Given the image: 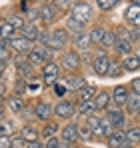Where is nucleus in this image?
<instances>
[{
    "label": "nucleus",
    "instance_id": "obj_29",
    "mask_svg": "<svg viewBox=\"0 0 140 148\" xmlns=\"http://www.w3.org/2000/svg\"><path fill=\"white\" fill-rule=\"evenodd\" d=\"M88 34H90L92 44H102V42H104V36H106V30H104L102 26H96L92 32H88Z\"/></svg>",
    "mask_w": 140,
    "mask_h": 148
},
{
    "label": "nucleus",
    "instance_id": "obj_53",
    "mask_svg": "<svg viewBox=\"0 0 140 148\" xmlns=\"http://www.w3.org/2000/svg\"><path fill=\"white\" fill-rule=\"evenodd\" d=\"M26 2H28V0H26ZM30 2H34V0H30Z\"/></svg>",
    "mask_w": 140,
    "mask_h": 148
},
{
    "label": "nucleus",
    "instance_id": "obj_44",
    "mask_svg": "<svg viewBox=\"0 0 140 148\" xmlns=\"http://www.w3.org/2000/svg\"><path fill=\"white\" fill-rule=\"evenodd\" d=\"M130 84H132V92H136V94H140V78H136V80H132Z\"/></svg>",
    "mask_w": 140,
    "mask_h": 148
},
{
    "label": "nucleus",
    "instance_id": "obj_14",
    "mask_svg": "<svg viewBox=\"0 0 140 148\" xmlns=\"http://www.w3.org/2000/svg\"><path fill=\"white\" fill-rule=\"evenodd\" d=\"M54 18H56V8H54L52 4H44V6H40V20H42L44 24H52Z\"/></svg>",
    "mask_w": 140,
    "mask_h": 148
},
{
    "label": "nucleus",
    "instance_id": "obj_50",
    "mask_svg": "<svg viewBox=\"0 0 140 148\" xmlns=\"http://www.w3.org/2000/svg\"><path fill=\"white\" fill-rule=\"evenodd\" d=\"M0 120H2V98H0Z\"/></svg>",
    "mask_w": 140,
    "mask_h": 148
},
{
    "label": "nucleus",
    "instance_id": "obj_22",
    "mask_svg": "<svg viewBox=\"0 0 140 148\" xmlns=\"http://www.w3.org/2000/svg\"><path fill=\"white\" fill-rule=\"evenodd\" d=\"M8 108H10L14 114H22L24 108H26V102H24V98H20V96L16 94V96H12V98L8 100Z\"/></svg>",
    "mask_w": 140,
    "mask_h": 148
},
{
    "label": "nucleus",
    "instance_id": "obj_1",
    "mask_svg": "<svg viewBox=\"0 0 140 148\" xmlns=\"http://www.w3.org/2000/svg\"><path fill=\"white\" fill-rule=\"evenodd\" d=\"M40 42L50 50H62L66 46V42H68V32L64 28H58L52 34H42L40 36Z\"/></svg>",
    "mask_w": 140,
    "mask_h": 148
},
{
    "label": "nucleus",
    "instance_id": "obj_38",
    "mask_svg": "<svg viewBox=\"0 0 140 148\" xmlns=\"http://www.w3.org/2000/svg\"><path fill=\"white\" fill-rule=\"evenodd\" d=\"M8 48H10V42L8 40H0V60L8 58Z\"/></svg>",
    "mask_w": 140,
    "mask_h": 148
},
{
    "label": "nucleus",
    "instance_id": "obj_41",
    "mask_svg": "<svg viewBox=\"0 0 140 148\" xmlns=\"http://www.w3.org/2000/svg\"><path fill=\"white\" fill-rule=\"evenodd\" d=\"M54 132H56V124H50V122H48L46 128H44V136H46V138H52V134H54Z\"/></svg>",
    "mask_w": 140,
    "mask_h": 148
},
{
    "label": "nucleus",
    "instance_id": "obj_12",
    "mask_svg": "<svg viewBox=\"0 0 140 148\" xmlns=\"http://www.w3.org/2000/svg\"><path fill=\"white\" fill-rule=\"evenodd\" d=\"M8 42H10V48H14L16 52H30V50H32V42L26 40L24 36H14V38L8 40Z\"/></svg>",
    "mask_w": 140,
    "mask_h": 148
},
{
    "label": "nucleus",
    "instance_id": "obj_5",
    "mask_svg": "<svg viewBox=\"0 0 140 148\" xmlns=\"http://www.w3.org/2000/svg\"><path fill=\"white\" fill-rule=\"evenodd\" d=\"M58 76H60V66H58L56 62H48L46 66H44V70H42L44 84H46V86H54L56 80H58Z\"/></svg>",
    "mask_w": 140,
    "mask_h": 148
},
{
    "label": "nucleus",
    "instance_id": "obj_25",
    "mask_svg": "<svg viewBox=\"0 0 140 148\" xmlns=\"http://www.w3.org/2000/svg\"><path fill=\"white\" fill-rule=\"evenodd\" d=\"M20 136H22L24 142H36L38 140V130L28 124V126H24L22 130H20Z\"/></svg>",
    "mask_w": 140,
    "mask_h": 148
},
{
    "label": "nucleus",
    "instance_id": "obj_35",
    "mask_svg": "<svg viewBox=\"0 0 140 148\" xmlns=\"http://www.w3.org/2000/svg\"><path fill=\"white\" fill-rule=\"evenodd\" d=\"M120 74H122V64H120V62H110V68H108V74H106V76L116 78Z\"/></svg>",
    "mask_w": 140,
    "mask_h": 148
},
{
    "label": "nucleus",
    "instance_id": "obj_27",
    "mask_svg": "<svg viewBox=\"0 0 140 148\" xmlns=\"http://www.w3.org/2000/svg\"><path fill=\"white\" fill-rule=\"evenodd\" d=\"M22 36L26 38V40H30V42H32V40H36V38L40 36L38 26H36V24H26V26L22 28Z\"/></svg>",
    "mask_w": 140,
    "mask_h": 148
},
{
    "label": "nucleus",
    "instance_id": "obj_2",
    "mask_svg": "<svg viewBox=\"0 0 140 148\" xmlns=\"http://www.w3.org/2000/svg\"><path fill=\"white\" fill-rule=\"evenodd\" d=\"M50 58H52V50L46 48V46H32V50L28 52V62L36 68H40V66H46L48 62H50Z\"/></svg>",
    "mask_w": 140,
    "mask_h": 148
},
{
    "label": "nucleus",
    "instance_id": "obj_4",
    "mask_svg": "<svg viewBox=\"0 0 140 148\" xmlns=\"http://www.w3.org/2000/svg\"><path fill=\"white\" fill-rule=\"evenodd\" d=\"M60 66L64 70H68V72L78 70L80 68V56H78V52H64L62 58H60Z\"/></svg>",
    "mask_w": 140,
    "mask_h": 148
},
{
    "label": "nucleus",
    "instance_id": "obj_18",
    "mask_svg": "<svg viewBox=\"0 0 140 148\" xmlns=\"http://www.w3.org/2000/svg\"><path fill=\"white\" fill-rule=\"evenodd\" d=\"M112 102V96L106 92V90H102V92H96V96H94V104H96V110L100 108V110H106L108 108V104Z\"/></svg>",
    "mask_w": 140,
    "mask_h": 148
},
{
    "label": "nucleus",
    "instance_id": "obj_46",
    "mask_svg": "<svg viewBox=\"0 0 140 148\" xmlns=\"http://www.w3.org/2000/svg\"><path fill=\"white\" fill-rule=\"evenodd\" d=\"M24 148H44V144H40V142L36 140V142H26V146H24Z\"/></svg>",
    "mask_w": 140,
    "mask_h": 148
},
{
    "label": "nucleus",
    "instance_id": "obj_32",
    "mask_svg": "<svg viewBox=\"0 0 140 148\" xmlns=\"http://www.w3.org/2000/svg\"><path fill=\"white\" fill-rule=\"evenodd\" d=\"M16 68H18V74H20V76H30L34 66H32L30 62H24V60H20V58H18V62H16Z\"/></svg>",
    "mask_w": 140,
    "mask_h": 148
},
{
    "label": "nucleus",
    "instance_id": "obj_6",
    "mask_svg": "<svg viewBox=\"0 0 140 148\" xmlns=\"http://www.w3.org/2000/svg\"><path fill=\"white\" fill-rule=\"evenodd\" d=\"M92 68H94V72H96V74L106 76V74H108V68H110V58H108L104 52H98V54L94 56Z\"/></svg>",
    "mask_w": 140,
    "mask_h": 148
},
{
    "label": "nucleus",
    "instance_id": "obj_23",
    "mask_svg": "<svg viewBox=\"0 0 140 148\" xmlns=\"http://www.w3.org/2000/svg\"><path fill=\"white\" fill-rule=\"evenodd\" d=\"M74 44H76L78 48H82V50H88L90 46H92L90 34H86V32H78V34L74 36Z\"/></svg>",
    "mask_w": 140,
    "mask_h": 148
},
{
    "label": "nucleus",
    "instance_id": "obj_30",
    "mask_svg": "<svg viewBox=\"0 0 140 148\" xmlns=\"http://www.w3.org/2000/svg\"><path fill=\"white\" fill-rule=\"evenodd\" d=\"M16 132V126L12 120H0V136H10V134H14Z\"/></svg>",
    "mask_w": 140,
    "mask_h": 148
},
{
    "label": "nucleus",
    "instance_id": "obj_26",
    "mask_svg": "<svg viewBox=\"0 0 140 148\" xmlns=\"http://www.w3.org/2000/svg\"><path fill=\"white\" fill-rule=\"evenodd\" d=\"M64 86L66 90H80L84 86V78H78V76H68L64 80Z\"/></svg>",
    "mask_w": 140,
    "mask_h": 148
},
{
    "label": "nucleus",
    "instance_id": "obj_7",
    "mask_svg": "<svg viewBox=\"0 0 140 148\" xmlns=\"http://www.w3.org/2000/svg\"><path fill=\"white\" fill-rule=\"evenodd\" d=\"M74 112H76V108H74V104L68 102V100H60V102L54 104V114L58 118H70Z\"/></svg>",
    "mask_w": 140,
    "mask_h": 148
},
{
    "label": "nucleus",
    "instance_id": "obj_52",
    "mask_svg": "<svg viewBox=\"0 0 140 148\" xmlns=\"http://www.w3.org/2000/svg\"><path fill=\"white\" fill-rule=\"evenodd\" d=\"M136 56H138V58H140V52H136Z\"/></svg>",
    "mask_w": 140,
    "mask_h": 148
},
{
    "label": "nucleus",
    "instance_id": "obj_31",
    "mask_svg": "<svg viewBox=\"0 0 140 148\" xmlns=\"http://www.w3.org/2000/svg\"><path fill=\"white\" fill-rule=\"evenodd\" d=\"M124 136H126V142H130V144H138L140 142V128L138 126H134V128H130L128 132H124Z\"/></svg>",
    "mask_w": 140,
    "mask_h": 148
},
{
    "label": "nucleus",
    "instance_id": "obj_17",
    "mask_svg": "<svg viewBox=\"0 0 140 148\" xmlns=\"http://www.w3.org/2000/svg\"><path fill=\"white\" fill-rule=\"evenodd\" d=\"M96 92H98V90L94 88L92 84H88V86L84 84V86H82L80 90H76V98H78V102H84V100H92L94 96H96Z\"/></svg>",
    "mask_w": 140,
    "mask_h": 148
},
{
    "label": "nucleus",
    "instance_id": "obj_28",
    "mask_svg": "<svg viewBox=\"0 0 140 148\" xmlns=\"http://www.w3.org/2000/svg\"><path fill=\"white\" fill-rule=\"evenodd\" d=\"M0 36H2V40H12L16 36V28L10 24V22H6V24L0 26Z\"/></svg>",
    "mask_w": 140,
    "mask_h": 148
},
{
    "label": "nucleus",
    "instance_id": "obj_42",
    "mask_svg": "<svg viewBox=\"0 0 140 148\" xmlns=\"http://www.w3.org/2000/svg\"><path fill=\"white\" fill-rule=\"evenodd\" d=\"M12 146V138L10 136H0V148H10Z\"/></svg>",
    "mask_w": 140,
    "mask_h": 148
},
{
    "label": "nucleus",
    "instance_id": "obj_9",
    "mask_svg": "<svg viewBox=\"0 0 140 148\" xmlns=\"http://www.w3.org/2000/svg\"><path fill=\"white\" fill-rule=\"evenodd\" d=\"M52 112H54V106H52L50 102H40V104H36V108H34V116L40 118V120H44V122L50 120Z\"/></svg>",
    "mask_w": 140,
    "mask_h": 148
},
{
    "label": "nucleus",
    "instance_id": "obj_49",
    "mask_svg": "<svg viewBox=\"0 0 140 148\" xmlns=\"http://www.w3.org/2000/svg\"><path fill=\"white\" fill-rule=\"evenodd\" d=\"M120 148H134V144H130V142H124Z\"/></svg>",
    "mask_w": 140,
    "mask_h": 148
},
{
    "label": "nucleus",
    "instance_id": "obj_34",
    "mask_svg": "<svg viewBox=\"0 0 140 148\" xmlns=\"http://www.w3.org/2000/svg\"><path fill=\"white\" fill-rule=\"evenodd\" d=\"M66 28H68V30H72V32H76V34H78V32H82V28H84V24H80L78 20H74V18L70 16L68 20H66Z\"/></svg>",
    "mask_w": 140,
    "mask_h": 148
},
{
    "label": "nucleus",
    "instance_id": "obj_20",
    "mask_svg": "<svg viewBox=\"0 0 140 148\" xmlns=\"http://www.w3.org/2000/svg\"><path fill=\"white\" fill-rule=\"evenodd\" d=\"M106 142H108V146H110V148H120L124 142H126V136H124L122 130H114V132L106 138Z\"/></svg>",
    "mask_w": 140,
    "mask_h": 148
},
{
    "label": "nucleus",
    "instance_id": "obj_43",
    "mask_svg": "<svg viewBox=\"0 0 140 148\" xmlns=\"http://www.w3.org/2000/svg\"><path fill=\"white\" fill-rule=\"evenodd\" d=\"M24 146H26V142H24L22 136H20V138H14V140H12V146L10 148H24Z\"/></svg>",
    "mask_w": 140,
    "mask_h": 148
},
{
    "label": "nucleus",
    "instance_id": "obj_19",
    "mask_svg": "<svg viewBox=\"0 0 140 148\" xmlns=\"http://www.w3.org/2000/svg\"><path fill=\"white\" fill-rule=\"evenodd\" d=\"M122 68H124V70H130V72L140 70V58L136 56V54H128V56H124V60H122Z\"/></svg>",
    "mask_w": 140,
    "mask_h": 148
},
{
    "label": "nucleus",
    "instance_id": "obj_3",
    "mask_svg": "<svg viewBox=\"0 0 140 148\" xmlns=\"http://www.w3.org/2000/svg\"><path fill=\"white\" fill-rule=\"evenodd\" d=\"M72 18L78 20L80 24H86L90 18H92V8L88 2H76L72 6Z\"/></svg>",
    "mask_w": 140,
    "mask_h": 148
},
{
    "label": "nucleus",
    "instance_id": "obj_10",
    "mask_svg": "<svg viewBox=\"0 0 140 148\" xmlns=\"http://www.w3.org/2000/svg\"><path fill=\"white\" fill-rule=\"evenodd\" d=\"M62 140L66 142V144H72V142H76L78 140V126L74 122H70V124H66L64 128H62Z\"/></svg>",
    "mask_w": 140,
    "mask_h": 148
},
{
    "label": "nucleus",
    "instance_id": "obj_47",
    "mask_svg": "<svg viewBox=\"0 0 140 148\" xmlns=\"http://www.w3.org/2000/svg\"><path fill=\"white\" fill-rule=\"evenodd\" d=\"M6 74V60H0V78Z\"/></svg>",
    "mask_w": 140,
    "mask_h": 148
},
{
    "label": "nucleus",
    "instance_id": "obj_36",
    "mask_svg": "<svg viewBox=\"0 0 140 148\" xmlns=\"http://www.w3.org/2000/svg\"><path fill=\"white\" fill-rule=\"evenodd\" d=\"M8 22H10V24L14 26V28H16V30H18V28H20V30H22L24 26H26V22H24V16H18V14H14V16H12V18H10V20H8Z\"/></svg>",
    "mask_w": 140,
    "mask_h": 148
},
{
    "label": "nucleus",
    "instance_id": "obj_37",
    "mask_svg": "<svg viewBox=\"0 0 140 148\" xmlns=\"http://www.w3.org/2000/svg\"><path fill=\"white\" fill-rule=\"evenodd\" d=\"M78 138H82V140H90V138H92V130H90L88 126L78 128Z\"/></svg>",
    "mask_w": 140,
    "mask_h": 148
},
{
    "label": "nucleus",
    "instance_id": "obj_15",
    "mask_svg": "<svg viewBox=\"0 0 140 148\" xmlns=\"http://www.w3.org/2000/svg\"><path fill=\"white\" fill-rule=\"evenodd\" d=\"M106 118H108V122L114 126V130H120V128L124 126V114H122V110H120V108L110 110V112L106 114Z\"/></svg>",
    "mask_w": 140,
    "mask_h": 148
},
{
    "label": "nucleus",
    "instance_id": "obj_11",
    "mask_svg": "<svg viewBox=\"0 0 140 148\" xmlns=\"http://www.w3.org/2000/svg\"><path fill=\"white\" fill-rule=\"evenodd\" d=\"M92 132H96V136H100V138H108L112 132H114V126L108 122V118L104 116V118H100V122H98V126L94 128Z\"/></svg>",
    "mask_w": 140,
    "mask_h": 148
},
{
    "label": "nucleus",
    "instance_id": "obj_8",
    "mask_svg": "<svg viewBox=\"0 0 140 148\" xmlns=\"http://www.w3.org/2000/svg\"><path fill=\"white\" fill-rule=\"evenodd\" d=\"M124 20H126L130 26H134V28H140V6L138 4H132V6L126 8Z\"/></svg>",
    "mask_w": 140,
    "mask_h": 148
},
{
    "label": "nucleus",
    "instance_id": "obj_21",
    "mask_svg": "<svg viewBox=\"0 0 140 148\" xmlns=\"http://www.w3.org/2000/svg\"><path fill=\"white\" fill-rule=\"evenodd\" d=\"M114 50L118 54H122V56H128V54H132V42L128 38H116Z\"/></svg>",
    "mask_w": 140,
    "mask_h": 148
},
{
    "label": "nucleus",
    "instance_id": "obj_40",
    "mask_svg": "<svg viewBox=\"0 0 140 148\" xmlns=\"http://www.w3.org/2000/svg\"><path fill=\"white\" fill-rule=\"evenodd\" d=\"M52 6H54L56 10H68L70 0H52Z\"/></svg>",
    "mask_w": 140,
    "mask_h": 148
},
{
    "label": "nucleus",
    "instance_id": "obj_33",
    "mask_svg": "<svg viewBox=\"0 0 140 148\" xmlns=\"http://www.w3.org/2000/svg\"><path fill=\"white\" fill-rule=\"evenodd\" d=\"M118 2H120V0H96V6H98L100 10H104V12H106V10H112Z\"/></svg>",
    "mask_w": 140,
    "mask_h": 148
},
{
    "label": "nucleus",
    "instance_id": "obj_39",
    "mask_svg": "<svg viewBox=\"0 0 140 148\" xmlns=\"http://www.w3.org/2000/svg\"><path fill=\"white\" fill-rule=\"evenodd\" d=\"M102 44H104V46H114V44H116V34L106 30V36H104V42H102Z\"/></svg>",
    "mask_w": 140,
    "mask_h": 148
},
{
    "label": "nucleus",
    "instance_id": "obj_16",
    "mask_svg": "<svg viewBox=\"0 0 140 148\" xmlns=\"http://www.w3.org/2000/svg\"><path fill=\"white\" fill-rule=\"evenodd\" d=\"M126 100H128V90L124 86H116L112 92V102L116 104V108H122L126 104Z\"/></svg>",
    "mask_w": 140,
    "mask_h": 148
},
{
    "label": "nucleus",
    "instance_id": "obj_24",
    "mask_svg": "<svg viewBox=\"0 0 140 148\" xmlns=\"http://www.w3.org/2000/svg\"><path fill=\"white\" fill-rule=\"evenodd\" d=\"M94 110H96L94 100H84V102H78V108H76V112H78L80 116H90Z\"/></svg>",
    "mask_w": 140,
    "mask_h": 148
},
{
    "label": "nucleus",
    "instance_id": "obj_51",
    "mask_svg": "<svg viewBox=\"0 0 140 148\" xmlns=\"http://www.w3.org/2000/svg\"><path fill=\"white\" fill-rule=\"evenodd\" d=\"M130 2H132V4H138V6H140V0H130Z\"/></svg>",
    "mask_w": 140,
    "mask_h": 148
},
{
    "label": "nucleus",
    "instance_id": "obj_45",
    "mask_svg": "<svg viewBox=\"0 0 140 148\" xmlns=\"http://www.w3.org/2000/svg\"><path fill=\"white\" fill-rule=\"evenodd\" d=\"M24 90H26V80H20L18 82V88H16V94L20 96V92H24Z\"/></svg>",
    "mask_w": 140,
    "mask_h": 148
},
{
    "label": "nucleus",
    "instance_id": "obj_13",
    "mask_svg": "<svg viewBox=\"0 0 140 148\" xmlns=\"http://www.w3.org/2000/svg\"><path fill=\"white\" fill-rule=\"evenodd\" d=\"M126 112L128 114H140V94H136V92H132V94H128V100H126Z\"/></svg>",
    "mask_w": 140,
    "mask_h": 148
},
{
    "label": "nucleus",
    "instance_id": "obj_48",
    "mask_svg": "<svg viewBox=\"0 0 140 148\" xmlns=\"http://www.w3.org/2000/svg\"><path fill=\"white\" fill-rule=\"evenodd\" d=\"M4 92H6V84H4V82H0V98L4 96Z\"/></svg>",
    "mask_w": 140,
    "mask_h": 148
}]
</instances>
